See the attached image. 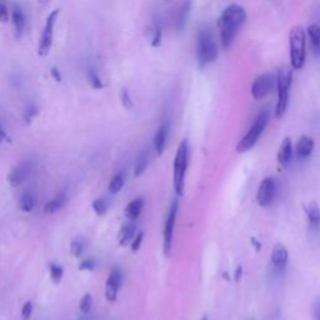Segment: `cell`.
Listing matches in <instances>:
<instances>
[{"label": "cell", "instance_id": "obj_1", "mask_svg": "<svg viewBox=\"0 0 320 320\" xmlns=\"http://www.w3.org/2000/svg\"><path fill=\"white\" fill-rule=\"evenodd\" d=\"M245 20H247V12L240 4H229L221 12L216 25L220 34L221 45L224 49H229L231 47L239 29L242 28Z\"/></svg>", "mask_w": 320, "mask_h": 320}, {"label": "cell", "instance_id": "obj_2", "mask_svg": "<svg viewBox=\"0 0 320 320\" xmlns=\"http://www.w3.org/2000/svg\"><path fill=\"white\" fill-rule=\"evenodd\" d=\"M189 164V142L183 139L178 146L173 161V186L178 196H183L185 190V174Z\"/></svg>", "mask_w": 320, "mask_h": 320}, {"label": "cell", "instance_id": "obj_3", "mask_svg": "<svg viewBox=\"0 0 320 320\" xmlns=\"http://www.w3.org/2000/svg\"><path fill=\"white\" fill-rule=\"evenodd\" d=\"M216 58H218V47L214 40L213 32L208 26L201 28L196 35V59L199 68L204 69L214 63Z\"/></svg>", "mask_w": 320, "mask_h": 320}, {"label": "cell", "instance_id": "obj_4", "mask_svg": "<svg viewBox=\"0 0 320 320\" xmlns=\"http://www.w3.org/2000/svg\"><path fill=\"white\" fill-rule=\"evenodd\" d=\"M289 56H290V68L293 70H300L305 64L306 34L303 26L295 25L290 29Z\"/></svg>", "mask_w": 320, "mask_h": 320}, {"label": "cell", "instance_id": "obj_5", "mask_svg": "<svg viewBox=\"0 0 320 320\" xmlns=\"http://www.w3.org/2000/svg\"><path fill=\"white\" fill-rule=\"evenodd\" d=\"M275 82H277V91H278V103L274 110V115L277 119L286 113L289 105V96H290V88L293 83V69L288 67L280 68L275 75Z\"/></svg>", "mask_w": 320, "mask_h": 320}, {"label": "cell", "instance_id": "obj_6", "mask_svg": "<svg viewBox=\"0 0 320 320\" xmlns=\"http://www.w3.org/2000/svg\"><path fill=\"white\" fill-rule=\"evenodd\" d=\"M269 117H270V114H269L268 109H264V110H262L258 114V117L255 118L254 123L251 124L250 129L248 130L247 134L242 138V140L236 145V152L240 153V154H244V153L249 152V150H251L255 146L258 140L262 137L263 131L265 130V128L268 125Z\"/></svg>", "mask_w": 320, "mask_h": 320}, {"label": "cell", "instance_id": "obj_7", "mask_svg": "<svg viewBox=\"0 0 320 320\" xmlns=\"http://www.w3.org/2000/svg\"><path fill=\"white\" fill-rule=\"evenodd\" d=\"M178 209H179V203L175 199L173 204L170 205L168 216L164 223V230H163V251L164 255L169 256L172 253L173 249V239H174V229H175V221H177Z\"/></svg>", "mask_w": 320, "mask_h": 320}, {"label": "cell", "instance_id": "obj_8", "mask_svg": "<svg viewBox=\"0 0 320 320\" xmlns=\"http://www.w3.org/2000/svg\"><path fill=\"white\" fill-rule=\"evenodd\" d=\"M277 87V82H275V75L271 73H263L259 76H256L254 79V82L251 83V96L255 100H263L265 99L271 91Z\"/></svg>", "mask_w": 320, "mask_h": 320}, {"label": "cell", "instance_id": "obj_9", "mask_svg": "<svg viewBox=\"0 0 320 320\" xmlns=\"http://www.w3.org/2000/svg\"><path fill=\"white\" fill-rule=\"evenodd\" d=\"M58 15H59V9L53 10V12L48 15L45 28H44L43 35H41L40 41H39L38 53L40 56H47L48 54H49L50 49H52L53 39H54V26H55Z\"/></svg>", "mask_w": 320, "mask_h": 320}, {"label": "cell", "instance_id": "obj_10", "mask_svg": "<svg viewBox=\"0 0 320 320\" xmlns=\"http://www.w3.org/2000/svg\"><path fill=\"white\" fill-rule=\"evenodd\" d=\"M275 193H277V181L271 177L263 179L262 183L259 184L258 192H256V203L259 204L260 207H269L271 201L275 198Z\"/></svg>", "mask_w": 320, "mask_h": 320}, {"label": "cell", "instance_id": "obj_11", "mask_svg": "<svg viewBox=\"0 0 320 320\" xmlns=\"http://www.w3.org/2000/svg\"><path fill=\"white\" fill-rule=\"evenodd\" d=\"M123 283V274L120 269L114 268L111 273L109 274L107 284H105V298L108 302L114 303L118 298V291Z\"/></svg>", "mask_w": 320, "mask_h": 320}, {"label": "cell", "instance_id": "obj_12", "mask_svg": "<svg viewBox=\"0 0 320 320\" xmlns=\"http://www.w3.org/2000/svg\"><path fill=\"white\" fill-rule=\"evenodd\" d=\"M271 264L278 271H283L286 268L289 260L288 249L283 244H275L271 249Z\"/></svg>", "mask_w": 320, "mask_h": 320}, {"label": "cell", "instance_id": "obj_13", "mask_svg": "<svg viewBox=\"0 0 320 320\" xmlns=\"http://www.w3.org/2000/svg\"><path fill=\"white\" fill-rule=\"evenodd\" d=\"M315 143L312 137L309 135H302L298 139L297 144H295V155L300 159H306L312 155L313 150H314Z\"/></svg>", "mask_w": 320, "mask_h": 320}, {"label": "cell", "instance_id": "obj_14", "mask_svg": "<svg viewBox=\"0 0 320 320\" xmlns=\"http://www.w3.org/2000/svg\"><path fill=\"white\" fill-rule=\"evenodd\" d=\"M30 173V165L28 163L20 164L8 174V183L12 186H19Z\"/></svg>", "mask_w": 320, "mask_h": 320}, {"label": "cell", "instance_id": "obj_15", "mask_svg": "<svg viewBox=\"0 0 320 320\" xmlns=\"http://www.w3.org/2000/svg\"><path fill=\"white\" fill-rule=\"evenodd\" d=\"M293 153H294V146L290 138H285L280 144V148L278 150V161L282 166H288L289 163L293 159Z\"/></svg>", "mask_w": 320, "mask_h": 320}, {"label": "cell", "instance_id": "obj_16", "mask_svg": "<svg viewBox=\"0 0 320 320\" xmlns=\"http://www.w3.org/2000/svg\"><path fill=\"white\" fill-rule=\"evenodd\" d=\"M304 212L308 218L309 225L313 230L318 231L320 229V208L315 201H310L309 204L304 205Z\"/></svg>", "mask_w": 320, "mask_h": 320}, {"label": "cell", "instance_id": "obj_17", "mask_svg": "<svg viewBox=\"0 0 320 320\" xmlns=\"http://www.w3.org/2000/svg\"><path fill=\"white\" fill-rule=\"evenodd\" d=\"M168 137H169V125L165 123L163 125H160V128L158 129L157 133H155L154 139H153L155 153H157L158 155H161L164 153V150H165Z\"/></svg>", "mask_w": 320, "mask_h": 320}, {"label": "cell", "instance_id": "obj_18", "mask_svg": "<svg viewBox=\"0 0 320 320\" xmlns=\"http://www.w3.org/2000/svg\"><path fill=\"white\" fill-rule=\"evenodd\" d=\"M190 12H192V0H184L181 3L179 13H178L177 20H175V26L178 32H183L184 28L186 26L188 19H189Z\"/></svg>", "mask_w": 320, "mask_h": 320}, {"label": "cell", "instance_id": "obj_19", "mask_svg": "<svg viewBox=\"0 0 320 320\" xmlns=\"http://www.w3.org/2000/svg\"><path fill=\"white\" fill-rule=\"evenodd\" d=\"M144 204H145V200H144V198H142V196L135 198L134 200H131L130 203L126 205L125 210H124L126 218L130 221L137 220L140 216V214H142V212H143Z\"/></svg>", "mask_w": 320, "mask_h": 320}, {"label": "cell", "instance_id": "obj_20", "mask_svg": "<svg viewBox=\"0 0 320 320\" xmlns=\"http://www.w3.org/2000/svg\"><path fill=\"white\" fill-rule=\"evenodd\" d=\"M306 34L309 36V40L312 44V49L314 55L320 56V25L317 23H313L308 26Z\"/></svg>", "mask_w": 320, "mask_h": 320}, {"label": "cell", "instance_id": "obj_21", "mask_svg": "<svg viewBox=\"0 0 320 320\" xmlns=\"http://www.w3.org/2000/svg\"><path fill=\"white\" fill-rule=\"evenodd\" d=\"M135 233H137V227H135L133 223H128V224L123 225L119 234H118V242H119V245L125 247V245H128L129 243H131V240L134 239Z\"/></svg>", "mask_w": 320, "mask_h": 320}, {"label": "cell", "instance_id": "obj_22", "mask_svg": "<svg viewBox=\"0 0 320 320\" xmlns=\"http://www.w3.org/2000/svg\"><path fill=\"white\" fill-rule=\"evenodd\" d=\"M12 19L13 24L15 26V32H17V36L20 38L21 34L24 32V28H25V15H24L23 10L18 5H14L12 12Z\"/></svg>", "mask_w": 320, "mask_h": 320}, {"label": "cell", "instance_id": "obj_23", "mask_svg": "<svg viewBox=\"0 0 320 320\" xmlns=\"http://www.w3.org/2000/svg\"><path fill=\"white\" fill-rule=\"evenodd\" d=\"M65 203H67V196H65L64 194L58 195L55 199L48 201V203L44 205V213H47V214H54V213H56L59 209L64 207Z\"/></svg>", "mask_w": 320, "mask_h": 320}, {"label": "cell", "instance_id": "obj_24", "mask_svg": "<svg viewBox=\"0 0 320 320\" xmlns=\"http://www.w3.org/2000/svg\"><path fill=\"white\" fill-rule=\"evenodd\" d=\"M149 35H150V45L153 48L160 47L163 39V29L159 23H154V25L149 29Z\"/></svg>", "mask_w": 320, "mask_h": 320}, {"label": "cell", "instance_id": "obj_25", "mask_svg": "<svg viewBox=\"0 0 320 320\" xmlns=\"http://www.w3.org/2000/svg\"><path fill=\"white\" fill-rule=\"evenodd\" d=\"M149 165V154L148 152H142L138 157L137 161L134 165V175L135 177H140L143 175Z\"/></svg>", "mask_w": 320, "mask_h": 320}, {"label": "cell", "instance_id": "obj_26", "mask_svg": "<svg viewBox=\"0 0 320 320\" xmlns=\"http://www.w3.org/2000/svg\"><path fill=\"white\" fill-rule=\"evenodd\" d=\"M36 205V198L33 194H24L21 196L20 201H19V208L21 212L24 213H30Z\"/></svg>", "mask_w": 320, "mask_h": 320}, {"label": "cell", "instance_id": "obj_27", "mask_svg": "<svg viewBox=\"0 0 320 320\" xmlns=\"http://www.w3.org/2000/svg\"><path fill=\"white\" fill-rule=\"evenodd\" d=\"M124 184H125V178L122 173L119 174H115L113 177V179L110 180V184H109V192L111 194H118L120 190L124 188Z\"/></svg>", "mask_w": 320, "mask_h": 320}, {"label": "cell", "instance_id": "obj_28", "mask_svg": "<svg viewBox=\"0 0 320 320\" xmlns=\"http://www.w3.org/2000/svg\"><path fill=\"white\" fill-rule=\"evenodd\" d=\"M49 270H50V279H52V282L54 283L55 285L60 284L61 279H63V275H64V269H63V267L52 263L49 267Z\"/></svg>", "mask_w": 320, "mask_h": 320}, {"label": "cell", "instance_id": "obj_29", "mask_svg": "<svg viewBox=\"0 0 320 320\" xmlns=\"http://www.w3.org/2000/svg\"><path fill=\"white\" fill-rule=\"evenodd\" d=\"M91 207H93V210L99 216L105 215L107 212H108V204H107L105 199H103V198L95 199V200L93 201V204H91Z\"/></svg>", "mask_w": 320, "mask_h": 320}, {"label": "cell", "instance_id": "obj_30", "mask_svg": "<svg viewBox=\"0 0 320 320\" xmlns=\"http://www.w3.org/2000/svg\"><path fill=\"white\" fill-rule=\"evenodd\" d=\"M88 79H89V83H90V85L94 89H103V88H104L102 79H100V76L98 75V73H96L95 69H93V68L89 69V71H88Z\"/></svg>", "mask_w": 320, "mask_h": 320}, {"label": "cell", "instance_id": "obj_31", "mask_svg": "<svg viewBox=\"0 0 320 320\" xmlns=\"http://www.w3.org/2000/svg\"><path fill=\"white\" fill-rule=\"evenodd\" d=\"M84 250L85 247L82 240L75 239V240L70 243V253H71L73 256H75V258H82L83 254H84Z\"/></svg>", "mask_w": 320, "mask_h": 320}, {"label": "cell", "instance_id": "obj_32", "mask_svg": "<svg viewBox=\"0 0 320 320\" xmlns=\"http://www.w3.org/2000/svg\"><path fill=\"white\" fill-rule=\"evenodd\" d=\"M91 306H93V297L91 294H85L84 297L82 298L80 300V303H79V308L82 310L83 314H88V313L91 310Z\"/></svg>", "mask_w": 320, "mask_h": 320}, {"label": "cell", "instance_id": "obj_33", "mask_svg": "<svg viewBox=\"0 0 320 320\" xmlns=\"http://www.w3.org/2000/svg\"><path fill=\"white\" fill-rule=\"evenodd\" d=\"M143 240H144L143 231H139L138 234H135L134 239L131 240V244H130V249L133 253H137V251L139 250L140 247H142V244H143Z\"/></svg>", "mask_w": 320, "mask_h": 320}, {"label": "cell", "instance_id": "obj_34", "mask_svg": "<svg viewBox=\"0 0 320 320\" xmlns=\"http://www.w3.org/2000/svg\"><path fill=\"white\" fill-rule=\"evenodd\" d=\"M95 268H96V262L94 258H88V259H84L80 264H79V270L93 271Z\"/></svg>", "mask_w": 320, "mask_h": 320}, {"label": "cell", "instance_id": "obj_35", "mask_svg": "<svg viewBox=\"0 0 320 320\" xmlns=\"http://www.w3.org/2000/svg\"><path fill=\"white\" fill-rule=\"evenodd\" d=\"M120 99H122V104H123V107H124V108H125V109L133 108L134 103H133V100H131L130 94H129V91L126 90V89H123L122 95H120Z\"/></svg>", "mask_w": 320, "mask_h": 320}, {"label": "cell", "instance_id": "obj_36", "mask_svg": "<svg viewBox=\"0 0 320 320\" xmlns=\"http://www.w3.org/2000/svg\"><path fill=\"white\" fill-rule=\"evenodd\" d=\"M33 315V303L32 302H26L21 309V319L23 320H30Z\"/></svg>", "mask_w": 320, "mask_h": 320}, {"label": "cell", "instance_id": "obj_37", "mask_svg": "<svg viewBox=\"0 0 320 320\" xmlns=\"http://www.w3.org/2000/svg\"><path fill=\"white\" fill-rule=\"evenodd\" d=\"M36 115H38V108H36L35 105H30V107H28V109L25 110L24 119H25L26 123H30L33 120V118L36 117Z\"/></svg>", "mask_w": 320, "mask_h": 320}, {"label": "cell", "instance_id": "obj_38", "mask_svg": "<svg viewBox=\"0 0 320 320\" xmlns=\"http://www.w3.org/2000/svg\"><path fill=\"white\" fill-rule=\"evenodd\" d=\"M312 314L314 320H320V297H317L313 302Z\"/></svg>", "mask_w": 320, "mask_h": 320}, {"label": "cell", "instance_id": "obj_39", "mask_svg": "<svg viewBox=\"0 0 320 320\" xmlns=\"http://www.w3.org/2000/svg\"><path fill=\"white\" fill-rule=\"evenodd\" d=\"M9 20V10L4 3H0V23H6Z\"/></svg>", "mask_w": 320, "mask_h": 320}, {"label": "cell", "instance_id": "obj_40", "mask_svg": "<svg viewBox=\"0 0 320 320\" xmlns=\"http://www.w3.org/2000/svg\"><path fill=\"white\" fill-rule=\"evenodd\" d=\"M243 273H244V271H243V267H242V265H238L235 270H234V275H233L235 283H239L240 280H242Z\"/></svg>", "mask_w": 320, "mask_h": 320}, {"label": "cell", "instance_id": "obj_41", "mask_svg": "<svg viewBox=\"0 0 320 320\" xmlns=\"http://www.w3.org/2000/svg\"><path fill=\"white\" fill-rule=\"evenodd\" d=\"M50 74H52V76L54 78L55 82H58V83L61 82V74H60V71L56 69V68H52V69H50Z\"/></svg>", "mask_w": 320, "mask_h": 320}, {"label": "cell", "instance_id": "obj_42", "mask_svg": "<svg viewBox=\"0 0 320 320\" xmlns=\"http://www.w3.org/2000/svg\"><path fill=\"white\" fill-rule=\"evenodd\" d=\"M3 142H8V143H10L12 140H10V138L8 137V134H6L5 131H4V129L0 126V143H3Z\"/></svg>", "mask_w": 320, "mask_h": 320}, {"label": "cell", "instance_id": "obj_43", "mask_svg": "<svg viewBox=\"0 0 320 320\" xmlns=\"http://www.w3.org/2000/svg\"><path fill=\"white\" fill-rule=\"evenodd\" d=\"M250 242H251V244H253V247L255 248L256 251H259L260 249H262V243H260L256 238H251Z\"/></svg>", "mask_w": 320, "mask_h": 320}, {"label": "cell", "instance_id": "obj_44", "mask_svg": "<svg viewBox=\"0 0 320 320\" xmlns=\"http://www.w3.org/2000/svg\"><path fill=\"white\" fill-rule=\"evenodd\" d=\"M201 320H208V318L207 317H203V318H201Z\"/></svg>", "mask_w": 320, "mask_h": 320}, {"label": "cell", "instance_id": "obj_45", "mask_svg": "<svg viewBox=\"0 0 320 320\" xmlns=\"http://www.w3.org/2000/svg\"><path fill=\"white\" fill-rule=\"evenodd\" d=\"M79 320H85V319H79Z\"/></svg>", "mask_w": 320, "mask_h": 320}]
</instances>
